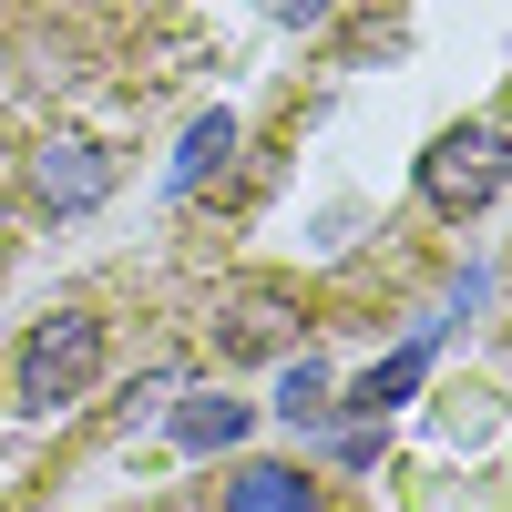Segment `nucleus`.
Segmentation results:
<instances>
[{
	"label": "nucleus",
	"mask_w": 512,
	"mask_h": 512,
	"mask_svg": "<svg viewBox=\"0 0 512 512\" xmlns=\"http://www.w3.org/2000/svg\"><path fill=\"white\" fill-rule=\"evenodd\" d=\"M226 154H236V123H226V113H205V123H195V134H185V154H175V195H195V185H205V175H216V164H226Z\"/></svg>",
	"instance_id": "5"
},
{
	"label": "nucleus",
	"mask_w": 512,
	"mask_h": 512,
	"mask_svg": "<svg viewBox=\"0 0 512 512\" xmlns=\"http://www.w3.org/2000/svg\"><path fill=\"white\" fill-rule=\"evenodd\" d=\"M93 379H103V318L93 308H52L21 338V359H11V400L31 420H52V410H72L82 390H93Z\"/></svg>",
	"instance_id": "1"
},
{
	"label": "nucleus",
	"mask_w": 512,
	"mask_h": 512,
	"mask_svg": "<svg viewBox=\"0 0 512 512\" xmlns=\"http://www.w3.org/2000/svg\"><path fill=\"white\" fill-rule=\"evenodd\" d=\"M512 185V134L502 123H441L431 154H420V205L431 216H482Z\"/></svg>",
	"instance_id": "2"
},
{
	"label": "nucleus",
	"mask_w": 512,
	"mask_h": 512,
	"mask_svg": "<svg viewBox=\"0 0 512 512\" xmlns=\"http://www.w3.org/2000/svg\"><path fill=\"white\" fill-rule=\"evenodd\" d=\"M175 431H185V441H195V451H226V441H236V431H246V410H236V400H195V410H185V420H175Z\"/></svg>",
	"instance_id": "6"
},
{
	"label": "nucleus",
	"mask_w": 512,
	"mask_h": 512,
	"mask_svg": "<svg viewBox=\"0 0 512 512\" xmlns=\"http://www.w3.org/2000/svg\"><path fill=\"white\" fill-rule=\"evenodd\" d=\"M277 11H287V21H318V11H328V0H277Z\"/></svg>",
	"instance_id": "8"
},
{
	"label": "nucleus",
	"mask_w": 512,
	"mask_h": 512,
	"mask_svg": "<svg viewBox=\"0 0 512 512\" xmlns=\"http://www.w3.org/2000/svg\"><path fill=\"white\" fill-rule=\"evenodd\" d=\"M31 185H41V205H62V216H72V205H93V195L113 185V164H103L93 144H52V154L31 164Z\"/></svg>",
	"instance_id": "3"
},
{
	"label": "nucleus",
	"mask_w": 512,
	"mask_h": 512,
	"mask_svg": "<svg viewBox=\"0 0 512 512\" xmlns=\"http://www.w3.org/2000/svg\"><path fill=\"white\" fill-rule=\"evenodd\" d=\"M226 338H236V349H277V338H287V318H277V308H246Z\"/></svg>",
	"instance_id": "7"
},
{
	"label": "nucleus",
	"mask_w": 512,
	"mask_h": 512,
	"mask_svg": "<svg viewBox=\"0 0 512 512\" xmlns=\"http://www.w3.org/2000/svg\"><path fill=\"white\" fill-rule=\"evenodd\" d=\"M226 512H318V482L287 472V461H246L226 482Z\"/></svg>",
	"instance_id": "4"
}]
</instances>
